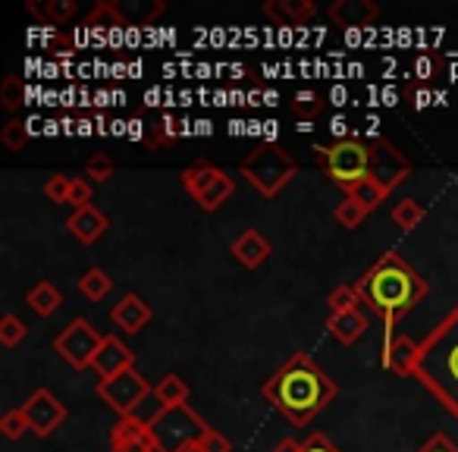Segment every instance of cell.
<instances>
[{"mask_svg": "<svg viewBox=\"0 0 458 452\" xmlns=\"http://www.w3.org/2000/svg\"><path fill=\"white\" fill-rule=\"evenodd\" d=\"M318 166L343 189H352L358 183H380L386 192L402 185L411 176V164L389 145L383 135H370V139H336L330 145H311Z\"/></svg>", "mask_w": 458, "mask_h": 452, "instance_id": "6da1fadb", "label": "cell"}, {"mask_svg": "<svg viewBox=\"0 0 458 452\" xmlns=\"http://www.w3.org/2000/svg\"><path fill=\"white\" fill-rule=\"evenodd\" d=\"M261 396L293 427H308L327 405L336 402L339 387L308 352H293L264 380Z\"/></svg>", "mask_w": 458, "mask_h": 452, "instance_id": "7a4b0ae2", "label": "cell"}, {"mask_svg": "<svg viewBox=\"0 0 458 452\" xmlns=\"http://www.w3.org/2000/svg\"><path fill=\"white\" fill-rule=\"evenodd\" d=\"M355 286L364 305L383 320L386 339L395 337V324L411 314L427 295V280L395 252H386Z\"/></svg>", "mask_w": 458, "mask_h": 452, "instance_id": "3957f363", "label": "cell"}, {"mask_svg": "<svg viewBox=\"0 0 458 452\" xmlns=\"http://www.w3.org/2000/svg\"><path fill=\"white\" fill-rule=\"evenodd\" d=\"M418 377L445 412L458 418V308L445 314L437 324V330L420 343V364Z\"/></svg>", "mask_w": 458, "mask_h": 452, "instance_id": "277c9868", "label": "cell"}, {"mask_svg": "<svg viewBox=\"0 0 458 452\" xmlns=\"http://www.w3.org/2000/svg\"><path fill=\"white\" fill-rule=\"evenodd\" d=\"M239 173L245 176V183L255 192H261L264 198H276L299 173V160L276 141H264L255 151H249L239 164Z\"/></svg>", "mask_w": 458, "mask_h": 452, "instance_id": "5b68a950", "label": "cell"}, {"mask_svg": "<svg viewBox=\"0 0 458 452\" xmlns=\"http://www.w3.org/2000/svg\"><path fill=\"white\" fill-rule=\"evenodd\" d=\"M208 421L198 412H191L189 405L166 408L157 421L151 424V437L157 443V452H182L189 446L201 443L208 437Z\"/></svg>", "mask_w": 458, "mask_h": 452, "instance_id": "8992f818", "label": "cell"}, {"mask_svg": "<svg viewBox=\"0 0 458 452\" xmlns=\"http://www.w3.org/2000/svg\"><path fill=\"white\" fill-rule=\"evenodd\" d=\"M101 343H104V337L91 327V320L76 318L57 333V339H54V352H57L70 368L85 371V368H91V362H95Z\"/></svg>", "mask_w": 458, "mask_h": 452, "instance_id": "52a82bcc", "label": "cell"}, {"mask_svg": "<svg viewBox=\"0 0 458 452\" xmlns=\"http://www.w3.org/2000/svg\"><path fill=\"white\" fill-rule=\"evenodd\" d=\"M151 389H154L151 380H148L145 374H139L135 368L120 371V374L107 377V380H98V396H101V402H107L120 418H129Z\"/></svg>", "mask_w": 458, "mask_h": 452, "instance_id": "ba28073f", "label": "cell"}, {"mask_svg": "<svg viewBox=\"0 0 458 452\" xmlns=\"http://www.w3.org/2000/svg\"><path fill=\"white\" fill-rule=\"evenodd\" d=\"M20 408L26 412L32 433H38V437H51V433L66 421V405L47 387L35 389V393L29 396V399L22 402Z\"/></svg>", "mask_w": 458, "mask_h": 452, "instance_id": "9c48e42d", "label": "cell"}, {"mask_svg": "<svg viewBox=\"0 0 458 452\" xmlns=\"http://www.w3.org/2000/svg\"><path fill=\"white\" fill-rule=\"evenodd\" d=\"M420 364V343H414L405 333L383 339V368L393 371L399 377H414Z\"/></svg>", "mask_w": 458, "mask_h": 452, "instance_id": "30bf717a", "label": "cell"}, {"mask_svg": "<svg viewBox=\"0 0 458 452\" xmlns=\"http://www.w3.org/2000/svg\"><path fill=\"white\" fill-rule=\"evenodd\" d=\"M110 452H157V443L151 437V427L129 414L110 427Z\"/></svg>", "mask_w": 458, "mask_h": 452, "instance_id": "8fae6325", "label": "cell"}, {"mask_svg": "<svg viewBox=\"0 0 458 452\" xmlns=\"http://www.w3.org/2000/svg\"><path fill=\"white\" fill-rule=\"evenodd\" d=\"M151 318H154L151 305H148V302L141 299V295H135V293H126L114 308H110V320H114L116 330L126 333V337L141 333L148 324H151Z\"/></svg>", "mask_w": 458, "mask_h": 452, "instance_id": "7c38bea8", "label": "cell"}, {"mask_svg": "<svg viewBox=\"0 0 458 452\" xmlns=\"http://www.w3.org/2000/svg\"><path fill=\"white\" fill-rule=\"evenodd\" d=\"M129 368H135V352L129 349L120 337H104L101 349H98L95 362H91V371H95L101 380H107V377H116L120 371H129Z\"/></svg>", "mask_w": 458, "mask_h": 452, "instance_id": "4fadbf2b", "label": "cell"}, {"mask_svg": "<svg viewBox=\"0 0 458 452\" xmlns=\"http://www.w3.org/2000/svg\"><path fill=\"white\" fill-rule=\"evenodd\" d=\"M333 26H343V29H364V26H374L380 20V7L370 4V0H336L330 10H327Z\"/></svg>", "mask_w": 458, "mask_h": 452, "instance_id": "5bb4252c", "label": "cell"}, {"mask_svg": "<svg viewBox=\"0 0 458 452\" xmlns=\"http://www.w3.org/2000/svg\"><path fill=\"white\" fill-rule=\"evenodd\" d=\"M66 226H70V233L79 239L82 245H91L98 243V239L107 233L110 226V217L104 214L101 208H95V204H89V208H79L70 214V220H66Z\"/></svg>", "mask_w": 458, "mask_h": 452, "instance_id": "9a60e30c", "label": "cell"}, {"mask_svg": "<svg viewBox=\"0 0 458 452\" xmlns=\"http://www.w3.org/2000/svg\"><path fill=\"white\" fill-rule=\"evenodd\" d=\"M318 7L311 0H267L264 4V16L280 26H308L314 20Z\"/></svg>", "mask_w": 458, "mask_h": 452, "instance_id": "2e32d148", "label": "cell"}, {"mask_svg": "<svg viewBox=\"0 0 458 452\" xmlns=\"http://www.w3.org/2000/svg\"><path fill=\"white\" fill-rule=\"evenodd\" d=\"M229 255L236 258L242 268L258 270L270 258V243L258 230H245L242 236L236 239V243L229 245Z\"/></svg>", "mask_w": 458, "mask_h": 452, "instance_id": "e0dca14e", "label": "cell"}, {"mask_svg": "<svg viewBox=\"0 0 458 452\" xmlns=\"http://www.w3.org/2000/svg\"><path fill=\"white\" fill-rule=\"evenodd\" d=\"M368 327H370V320H368V314L364 311H349V314H330L327 318V333H330L336 343H343V345H355L358 339L368 333Z\"/></svg>", "mask_w": 458, "mask_h": 452, "instance_id": "ac0fdd59", "label": "cell"}, {"mask_svg": "<svg viewBox=\"0 0 458 452\" xmlns=\"http://www.w3.org/2000/svg\"><path fill=\"white\" fill-rule=\"evenodd\" d=\"M26 10L41 26H64L79 16L76 0H32V4H26Z\"/></svg>", "mask_w": 458, "mask_h": 452, "instance_id": "d6986e66", "label": "cell"}, {"mask_svg": "<svg viewBox=\"0 0 458 452\" xmlns=\"http://www.w3.org/2000/svg\"><path fill=\"white\" fill-rule=\"evenodd\" d=\"M220 173H223L220 166H214L210 160H198V164L185 166V170L179 173V183H182V189L198 201V198H201V192L208 189V185L214 183Z\"/></svg>", "mask_w": 458, "mask_h": 452, "instance_id": "ffe728a7", "label": "cell"}, {"mask_svg": "<svg viewBox=\"0 0 458 452\" xmlns=\"http://www.w3.org/2000/svg\"><path fill=\"white\" fill-rule=\"evenodd\" d=\"M26 305L32 308L38 318H51L54 311H57L60 305H64V293H60L54 283H47V280H41V283H35L32 289H29V295H26Z\"/></svg>", "mask_w": 458, "mask_h": 452, "instance_id": "44dd1931", "label": "cell"}, {"mask_svg": "<svg viewBox=\"0 0 458 452\" xmlns=\"http://www.w3.org/2000/svg\"><path fill=\"white\" fill-rule=\"evenodd\" d=\"M233 192H236V179H233L226 170H223L220 176H216L214 183H210L208 189L201 192V198H198L195 204L204 210V214H214V210H220L223 204H226V198L233 195Z\"/></svg>", "mask_w": 458, "mask_h": 452, "instance_id": "7402d4cb", "label": "cell"}, {"mask_svg": "<svg viewBox=\"0 0 458 452\" xmlns=\"http://www.w3.org/2000/svg\"><path fill=\"white\" fill-rule=\"evenodd\" d=\"M110 289H114V277H107V270H101V268H91L79 277V293H82L89 302L107 299Z\"/></svg>", "mask_w": 458, "mask_h": 452, "instance_id": "603a6c76", "label": "cell"}, {"mask_svg": "<svg viewBox=\"0 0 458 452\" xmlns=\"http://www.w3.org/2000/svg\"><path fill=\"white\" fill-rule=\"evenodd\" d=\"M154 393H157V399L164 402L166 408H176V405H189V383L182 380L179 374H166L164 380L154 387Z\"/></svg>", "mask_w": 458, "mask_h": 452, "instance_id": "cb8c5ba5", "label": "cell"}, {"mask_svg": "<svg viewBox=\"0 0 458 452\" xmlns=\"http://www.w3.org/2000/svg\"><path fill=\"white\" fill-rule=\"evenodd\" d=\"M345 198H355L358 204H364L368 210H377L383 201L389 198V192L383 189L380 183H374V179H368V183H358L352 185V189H345Z\"/></svg>", "mask_w": 458, "mask_h": 452, "instance_id": "d4e9b609", "label": "cell"}, {"mask_svg": "<svg viewBox=\"0 0 458 452\" xmlns=\"http://www.w3.org/2000/svg\"><path fill=\"white\" fill-rule=\"evenodd\" d=\"M327 308H330V314L361 311V293H358V286H349V283H343V286H336L330 293V299H327Z\"/></svg>", "mask_w": 458, "mask_h": 452, "instance_id": "484cf974", "label": "cell"}, {"mask_svg": "<svg viewBox=\"0 0 458 452\" xmlns=\"http://www.w3.org/2000/svg\"><path fill=\"white\" fill-rule=\"evenodd\" d=\"M22 104H26V82L10 72V76L0 82V107L10 110V114H16Z\"/></svg>", "mask_w": 458, "mask_h": 452, "instance_id": "4316f807", "label": "cell"}, {"mask_svg": "<svg viewBox=\"0 0 458 452\" xmlns=\"http://www.w3.org/2000/svg\"><path fill=\"white\" fill-rule=\"evenodd\" d=\"M85 26L89 29H123L126 26V20L120 16L116 4H95L91 13L85 16Z\"/></svg>", "mask_w": 458, "mask_h": 452, "instance_id": "83f0119b", "label": "cell"}, {"mask_svg": "<svg viewBox=\"0 0 458 452\" xmlns=\"http://www.w3.org/2000/svg\"><path fill=\"white\" fill-rule=\"evenodd\" d=\"M368 214H370V210L364 208V204H358L355 198H345V201H339L336 210H333L336 223H339V226H345V230H355V226H361Z\"/></svg>", "mask_w": 458, "mask_h": 452, "instance_id": "f1b7e54d", "label": "cell"}, {"mask_svg": "<svg viewBox=\"0 0 458 452\" xmlns=\"http://www.w3.org/2000/svg\"><path fill=\"white\" fill-rule=\"evenodd\" d=\"M420 220H424V208H420L414 198H402V201H395V208H393L395 226H402V230H414Z\"/></svg>", "mask_w": 458, "mask_h": 452, "instance_id": "f546056e", "label": "cell"}, {"mask_svg": "<svg viewBox=\"0 0 458 452\" xmlns=\"http://www.w3.org/2000/svg\"><path fill=\"white\" fill-rule=\"evenodd\" d=\"M29 337V324L16 314H4L0 318V343L7 345V349H16L22 339Z\"/></svg>", "mask_w": 458, "mask_h": 452, "instance_id": "4dcf8cb0", "label": "cell"}, {"mask_svg": "<svg viewBox=\"0 0 458 452\" xmlns=\"http://www.w3.org/2000/svg\"><path fill=\"white\" fill-rule=\"evenodd\" d=\"M0 145L7 151H22L29 145V126L22 120H10L7 126L0 129Z\"/></svg>", "mask_w": 458, "mask_h": 452, "instance_id": "1f68e13d", "label": "cell"}, {"mask_svg": "<svg viewBox=\"0 0 458 452\" xmlns=\"http://www.w3.org/2000/svg\"><path fill=\"white\" fill-rule=\"evenodd\" d=\"M26 431H32V427H29V418L22 408H13V412H7L4 418H0V433H4L7 439H20Z\"/></svg>", "mask_w": 458, "mask_h": 452, "instance_id": "d6a6232c", "label": "cell"}, {"mask_svg": "<svg viewBox=\"0 0 458 452\" xmlns=\"http://www.w3.org/2000/svg\"><path fill=\"white\" fill-rule=\"evenodd\" d=\"M70 189H72V179L64 176V173H54L45 183V198L54 204H70Z\"/></svg>", "mask_w": 458, "mask_h": 452, "instance_id": "836d02e7", "label": "cell"}, {"mask_svg": "<svg viewBox=\"0 0 458 452\" xmlns=\"http://www.w3.org/2000/svg\"><path fill=\"white\" fill-rule=\"evenodd\" d=\"M164 412H166V405H164V402L157 399V393H154V389H151V393H148L145 399H141V405H139V408H135V412H132V418H139V421H141V424H145V427H151L154 421H157V418H160V414H164Z\"/></svg>", "mask_w": 458, "mask_h": 452, "instance_id": "e575fe53", "label": "cell"}, {"mask_svg": "<svg viewBox=\"0 0 458 452\" xmlns=\"http://www.w3.org/2000/svg\"><path fill=\"white\" fill-rule=\"evenodd\" d=\"M114 170H116V164L110 160V154H104V151L91 154L89 164H85V173H89L95 183H107V179L114 176Z\"/></svg>", "mask_w": 458, "mask_h": 452, "instance_id": "d590c367", "label": "cell"}, {"mask_svg": "<svg viewBox=\"0 0 458 452\" xmlns=\"http://www.w3.org/2000/svg\"><path fill=\"white\" fill-rule=\"evenodd\" d=\"M293 110L308 123L311 116H318L320 110H324V101H320V95H314V91H299V95L293 98Z\"/></svg>", "mask_w": 458, "mask_h": 452, "instance_id": "8d00e7d4", "label": "cell"}, {"mask_svg": "<svg viewBox=\"0 0 458 452\" xmlns=\"http://www.w3.org/2000/svg\"><path fill=\"white\" fill-rule=\"evenodd\" d=\"M70 204H72V210L89 208V204H91V183H89V179H72Z\"/></svg>", "mask_w": 458, "mask_h": 452, "instance_id": "74e56055", "label": "cell"}, {"mask_svg": "<svg viewBox=\"0 0 458 452\" xmlns=\"http://www.w3.org/2000/svg\"><path fill=\"white\" fill-rule=\"evenodd\" d=\"M201 449L204 452H233V439H229L226 433H220V431L210 427L208 437L201 439Z\"/></svg>", "mask_w": 458, "mask_h": 452, "instance_id": "f35d334b", "label": "cell"}, {"mask_svg": "<svg viewBox=\"0 0 458 452\" xmlns=\"http://www.w3.org/2000/svg\"><path fill=\"white\" fill-rule=\"evenodd\" d=\"M301 452H343V449H339L330 437H324V433L318 431V433H311L305 443H301Z\"/></svg>", "mask_w": 458, "mask_h": 452, "instance_id": "ab89813d", "label": "cell"}, {"mask_svg": "<svg viewBox=\"0 0 458 452\" xmlns=\"http://www.w3.org/2000/svg\"><path fill=\"white\" fill-rule=\"evenodd\" d=\"M418 452H458V446L452 443V439L445 437V433H433V437L427 439V443L420 446Z\"/></svg>", "mask_w": 458, "mask_h": 452, "instance_id": "60d3db41", "label": "cell"}, {"mask_svg": "<svg viewBox=\"0 0 458 452\" xmlns=\"http://www.w3.org/2000/svg\"><path fill=\"white\" fill-rule=\"evenodd\" d=\"M270 452H301V443H299V439H293V437H286V439H280V443H276Z\"/></svg>", "mask_w": 458, "mask_h": 452, "instance_id": "b9f144b4", "label": "cell"}, {"mask_svg": "<svg viewBox=\"0 0 458 452\" xmlns=\"http://www.w3.org/2000/svg\"><path fill=\"white\" fill-rule=\"evenodd\" d=\"M182 452H204V449H201V443H195V446H189V449H182Z\"/></svg>", "mask_w": 458, "mask_h": 452, "instance_id": "7bdbcfd3", "label": "cell"}]
</instances>
